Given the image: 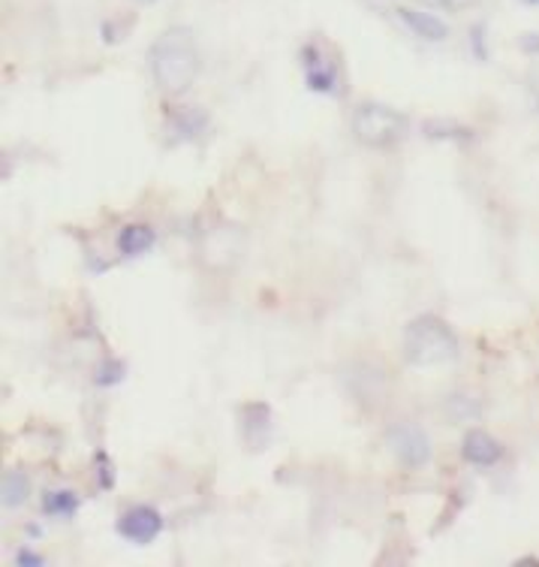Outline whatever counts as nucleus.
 I'll list each match as a JSON object with an SVG mask.
<instances>
[{
	"label": "nucleus",
	"mask_w": 539,
	"mask_h": 567,
	"mask_svg": "<svg viewBox=\"0 0 539 567\" xmlns=\"http://www.w3.org/2000/svg\"><path fill=\"white\" fill-rule=\"evenodd\" d=\"M154 85L160 87L166 97H182L199 79V45L190 28H169L154 40L148 52Z\"/></svg>",
	"instance_id": "1"
},
{
	"label": "nucleus",
	"mask_w": 539,
	"mask_h": 567,
	"mask_svg": "<svg viewBox=\"0 0 539 567\" xmlns=\"http://www.w3.org/2000/svg\"><path fill=\"white\" fill-rule=\"evenodd\" d=\"M404 362L413 369H440L458 360L462 344L453 327L434 315H422L407 323L404 329Z\"/></svg>",
	"instance_id": "2"
},
{
	"label": "nucleus",
	"mask_w": 539,
	"mask_h": 567,
	"mask_svg": "<svg viewBox=\"0 0 539 567\" xmlns=\"http://www.w3.org/2000/svg\"><path fill=\"white\" fill-rule=\"evenodd\" d=\"M350 131H353L356 142H362L367 148H392L411 133V121L404 112L392 110L386 103H362L353 112Z\"/></svg>",
	"instance_id": "3"
},
{
	"label": "nucleus",
	"mask_w": 539,
	"mask_h": 567,
	"mask_svg": "<svg viewBox=\"0 0 539 567\" xmlns=\"http://www.w3.org/2000/svg\"><path fill=\"white\" fill-rule=\"evenodd\" d=\"M386 441L388 450L395 453V458H398L404 468H422V465H428V458H432V441H428V435L422 432L419 425H392Z\"/></svg>",
	"instance_id": "4"
},
{
	"label": "nucleus",
	"mask_w": 539,
	"mask_h": 567,
	"mask_svg": "<svg viewBox=\"0 0 539 567\" xmlns=\"http://www.w3.org/2000/svg\"><path fill=\"white\" fill-rule=\"evenodd\" d=\"M163 532V516L148 504H136L129 507L124 516L118 519V535L127 537L129 544L148 546L152 540H157Z\"/></svg>",
	"instance_id": "5"
},
{
	"label": "nucleus",
	"mask_w": 539,
	"mask_h": 567,
	"mask_svg": "<svg viewBox=\"0 0 539 567\" xmlns=\"http://www.w3.org/2000/svg\"><path fill=\"white\" fill-rule=\"evenodd\" d=\"M462 456L467 465H476V468H491V465H497V462L504 458V447H500L488 432L474 429V432H467V435H464Z\"/></svg>",
	"instance_id": "6"
},
{
	"label": "nucleus",
	"mask_w": 539,
	"mask_h": 567,
	"mask_svg": "<svg viewBox=\"0 0 539 567\" xmlns=\"http://www.w3.org/2000/svg\"><path fill=\"white\" fill-rule=\"evenodd\" d=\"M398 19L404 22L407 31H413L422 40H428V43H440L449 37V24L437 19L434 12H422V10H411V7H401Z\"/></svg>",
	"instance_id": "7"
},
{
	"label": "nucleus",
	"mask_w": 539,
	"mask_h": 567,
	"mask_svg": "<svg viewBox=\"0 0 539 567\" xmlns=\"http://www.w3.org/2000/svg\"><path fill=\"white\" fill-rule=\"evenodd\" d=\"M28 498H31V477L19 468L7 471L3 481H0V504H3L7 511H15V507H22Z\"/></svg>",
	"instance_id": "8"
},
{
	"label": "nucleus",
	"mask_w": 539,
	"mask_h": 567,
	"mask_svg": "<svg viewBox=\"0 0 539 567\" xmlns=\"http://www.w3.org/2000/svg\"><path fill=\"white\" fill-rule=\"evenodd\" d=\"M154 245V229L148 224H127L118 233V248L127 257H139Z\"/></svg>",
	"instance_id": "9"
},
{
	"label": "nucleus",
	"mask_w": 539,
	"mask_h": 567,
	"mask_svg": "<svg viewBox=\"0 0 539 567\" xmlns=\"http://www.w3.org/2000/svg\"><path fill=\"white\" fill-rule=\"evenodd\" d=\"M245 437L253 447H259L269 437V408L266 404H248L245 408Z\"/></svg>",
	"instance_id": "10"
},
{
	"label": "nucleus",
	"mask_w": 539,
	"mask_h": 567,
	"mask_svg": "<svg viewBox=\"0 0 539 567\" xmlns=\"http://www.w3.org/2000/svg\"><path fill=\"white\" fill-rule=\"evenodd\" d=\"M422 131H425L428 140H453V142L474 140V131H470V127L455 124V121H443V118L425 121V127H422Z\"/></svg>",
	"instance_id": "11"
},
{
	"label": "nucleus",
	"mask_w": 539,
	"mask_h": 567,
	"mask_svg": "<svg viewBox=\"0 0 539 567\" xmlns=\"http://www.w3.org/2000/svg\"><path fill=\"white\" fill-rule=\"evenodd\" d=\"M45 513H52V516H61V519H66V516H73V513L79 511V498L76 492H49L43 502Z\"/></svg>",
	"instance_id": "12"
},
{
	"label": "nucleus",
	"mask_w": 539,
	"mask_h": 567,
	"mask_svg": "<svg viewBox=\"0 0 539 567\" xmlns=\"http://www.w3.org/2000/svg\"><path fill=\"white\" fill-rule=\"evenodd\" d=\"M446 414H449V420H467V416L479 414V404L470 395H449Z\"/></svg>",
	"instance_id": "13"
},
{
	"label": "nucleus",
	"mask_w": 539,
	"mask_h": 567,
	"mask_svg": "<svg viewBox=\"0 0 539 567\" xmlns=\"http://www.w3.org/2000/svg\"><path fill=\"white\" fill-rule=\"evenodd\" d=\"M206 115L199 110H184L178 118H175V124H178V133H184V136H196V131H203L206 127Z\"/></svg>",
	"instance_id": "14"
},
{
	"label": "nucleus",
	"mask_w": 539,
	"mask_h": 567,
	"mask_svg": "<svg viewBox=\"0 0 539 567\" xmlns=\"http://www.w3.org/2000/svg\"><path fill=\"white\" fill-rule=\"evenodd\" d=\"M308 82H311L313 91H332L334 70L332 66H320L317 61H313V70H311V76H308Z\"/></svg>",
	"instance_id": "15"
},
{
	"label": "nucleus",
	"mask_w": 539,
	"mask_h": 567,
	"mask_svg": "<svg viewBox=\"0 0 539 567\" xmlns=\"http://www.w3.org/2000/svg\"><path fill=\"white\" fill-rule=\"evenodd\" d=\"M434 7H440V10H453V12H462V10H470L476 7L479 0H428Z\"/></svg>",
	"instance_id": "16"
},
{
	"label": "nucleus",
	"mask_w": 539,
	"mask_h": 567,
	"mask_svg": "<svg viewBox=\"0 0 539 567\" xmlns=\"http://www.w3.org/2000/svg\"><path fill=\"white\" fill-rule=\"evenodd\" d=\"M521 45L528 49V52H539V33H525V40Z\"/></svg>",
	"instance_id": "17"
},
{
	"label": "nucleus",
	"mask_w": 539,
	"mask_h": 567,
	"mask_svg": "<svg viewBox=\"0 0 539 567\" xmlns=\"http://www.w3.org/2000/svg\"><path fill=\"white\" fill-rule=\"evenodd\" d=\"M19 565H43V558L31 556V553H22V556H19Z\"/></svg>",
	"instance_id": "18"
},
{
	"label": "nucleus",
	"mask_w": 539,
	"mask_h": 567,
	"mask_svg": "<svg viewBox=\"0 0 539 567\" xmlns=\"http://www.w3.org/2000/svg\"><path fill=\"white\" fill-rule=\"evenodd\" d=\"M525 3H539V0H525Z\"/></svg>",
	"instance_id": "19"
},
{
	"label": "nucleus",
	"mask_w": 539,
	"mask_h": 567,
	"mask_svg": "<svg viewBox=\"0 0 539 567\" xmlns=\"http://www.w3.org/2000/svg\"><path fill=\"white\" fill-rule=\"evenodd\" d=\"M139 3H154V0H139Z\"/></svg>",
	"instance_id": "20"
}]
</instances>
